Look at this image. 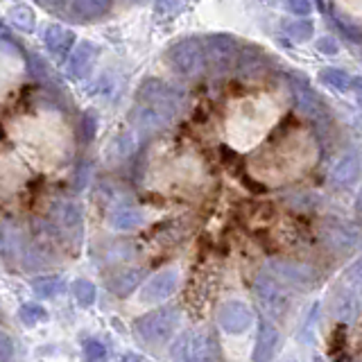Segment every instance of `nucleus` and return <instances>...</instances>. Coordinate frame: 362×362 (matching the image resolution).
Masks as SVG:
<instances>
[{
	"mask_svg": "<svg viewBox=\"0 0 362 362\" xmlns=\"http://www.w3.org/2000/svg\"><path fill=\"white\" fill-rule=\"evenodd\" d=\"M184 105V95L173 84L161 79H147L139 88V100L134 109V124L141 132H161Z\"/></svg>",
	"mask_w": 362,
	"mask_h": 362,
	"instance_id": "1",
	"label": "nucleus"
},
{
	"mask_svg": "<svg viewBox=\"0 0 362 362\" xmlns=\"http://www.w3.org/2000/svg\"><path fill=\"white\" fill-rule=\"evenodd\" d=\"M181 322V313L175 305H165V308H156L136 320V333L141 335L147 344H165L170 337L175 335L177 326Z\"/></svg>",
	"mask_w": 362,
	"mask_h": 362,
	"instance_id": "2",
	"label": "nucleus"
},
{
	"mask_svg": "<svg viewBox=\"0 0 362 362\" xmlns=\"http://www.w3.org/2000/svg\"><path fill=\"white\" fill-rule=\"evenodd\" d=\"M168 62L179 75L184 77H197L206 68V52H204V41L190 37L177 41L168 50Z\"/></svg>",
	"mask_w": 362,
	"mask_h": 362,
	"instance_id": "3",
	"label": "nucleus"
},
{
	"mask_svg": "<svg viewBox=\"0 0 362 362\" xmlns=\"http://www.w3.org/2000/svg\"><path fill=\"white\" fill-rule=\"evenodd\" d=\"M170 354L177 360H218L220 354H218V342H215V337L209 333V331H186L181 333L173 349H170Z\"/></svg>",
	"mask_w": 362,
	"mask_h": 362,
	"instance_id": "4",
	"label": "nucleus"
},
{
	"mask_svg": "<svg viewBox=\"0 0 362 362\" xmlns=\"http://www.w3.org/2000/svg\"><path fill=\"white\" fill-rule=\"evenodd\" d=\"M254 292H256L260 310H263V315L269 317V320H279V317H283V313L288 310L290 297L286 288H283V283L274 274H260L256 279Z\"/></svg>",
	"mask_w": 362,
	"mask_h": 362,
	"instance_id": "5",
	"label": "nucleus"
},
{
	"mask_svg": "<svg viewBox=\"0 0 362 362\" xmlns=\"http://www.w3.org/2000/svg\"><path fill=\"white\" fill-rule=\"evenodd\" d=\"M204 52L213 73H226L238 57V43L231 34H211L204 39Z\"/></svg>",
	"mask_w": 362,
	"mask_h": 362,
	"instance_id": "6",
	"label": "nucleus"
},
{
	"mask_svg": "<svg viewBox=\"0 0 362 362\" xmlns=\"http://www.w3.org/2000/svg\"><path fill=\"white\" fill-rule=\"evenodd\" d=\"M269 274H274L281 283L290 288H310L317 281V272L310 265L292 263V260H272Z\"/></svg>",
	"mask_w": 362,
	"mask_h": 362,
	"instance_id": "7",
	"label": "nucleus"
},
{
	"mask_svg": "<svg viewBox=\"0 0 362 362\" xmlns=\"http://www.w3.org/2000/svg\"><path fill=\"white\" fill-rule=\"evenodd\" d=\"M290 84H292V93H294V98H297V105L301 107V111L305 113V116L313 118V120H326V118H328L324 102L315 95V90L310 88L308 79L301 77L299 73H294V75L290 77Z\"/></svg>",
	"mask_w": 362,
	"mask_h": 362,
	"instance_id": "8",
	"label": "nucleus"
},
{
	"mask_svg": "<svg viewBox=\"0 0 362 362\" xmlns=\"http://www.w3.org/2000/svg\"><path fill=\"white\" fill-rule=\"evenodd\" d=\"M218 322H220V326L224 328L226 333L240 335V333H245L247 328L254 324V313L243 301H226L220 308Z\"/></svg>",
	"mask_w": 362,
	"mask_h": 362,
	"instance_id": "9",
	"label": "nucleus"
},
{
	"mask_svg": "<svg viewBox=\"0 0 362 362\" xmlns=\"http://www.w3.org/2000/svg\"><path fill=\"white\" fill-rule=\"evenodd\" d=\"M362 173V158L360 152H346L331 170V184L339 190H346L356 184Z\"/></svg>",
	"mask_w": 362,
	"mask_h": 362,
	"instance_id": "10",
	"label": "nucleus"
},
{
	"mask_svg": "<svg viewBox=\"0 0 362 362\" xmlns=\"http://www.w3.org/2000/svg\"><path fill=\"white\" fill-rule=\"evenodd\" d=\"M52 220L66 233L77 235V238L82 235V209H79L75 202L57 199L52 204Z\"/></svg>",
	"mask_w": 362,
	"mask_h": 362,
	"instance_id": "11",
	"label": "nucleus"
},
{
	"mask_svg": "<svg viewBox=\"0 0 362 362\" xmlns=\"http://www.w3.org/2000/svg\"><path fill=\"white\" fill-rule=\"evenodd\" d=\"M179 283V274L177 269H163L158 272L156 276H152L147 281V286L143 290V301H163L170 294L177 290Z\"/></svg>",
	"mask_w": 362,
	"mask_h": 362,
	"instance_id": "12",
	"label": "nucleus"
},
{
	"mask_svg": "<svg viewBox=\"0 0 362 362\" xmlns=\"http://www.w3.org/2000/svg\"><path fill=\"white\" fill-rule=\"evenodd\" d=\"M95 57H98V48L93 43L82 41L77 43V48L71 57V62L66 66V73L71 75L73 79H82L90 73V68L95 64Z\"/></svg>",
	"mask_w": 362,
	"mask_h": 362,
	"instance_id": "13",
	"label": "nucleus"
},
{
	"mask_svg": "<svg viewBox=\"0 0 362 362\" xmlns=\"http://www.w3.org/2000/svg\"><path fill=\"white\" fill-rule=\"evenodd\" d=\"M362 308V303H360V297H358V292L351 288V286H344V288H339L335 290V297H333V315L337 317V320H342V322H354L358 313Z\"/></svg>",
	"mask_w": 362,
	"mask_h": 362,
	"instance_id": "14",
	"label": "nucleus"
},
{
	"mask_svg": "<svg viewBox=\"0 0 362 362\" xmlns=\"http://www.w3.org/2000/svg\"><path fill=\"white\" fill-rule=\"evenodd\" d=\"M276 344H279V331H276V326L272 324V320L267 317V320H263V322H260V326H258L256 346H254V360H258V362L269 360L272 356H274Z\"/></svg>",
	"mask_w": 362,
	"mask_h": 362,
	"instance_id": "15",
	"label": "nucleus"
},
{
	"mask_svg": "<svg viewBox=\"0 0 362 362\" xmlns=\"http://www.w3.org/2000/svg\"><path fill=\"white\" fill-rule=\"evenodd\" d=\"M45 39V48L50 50V54H54L57 59H64L71 52V48L75 45V34L64 28V25H50L43 34Z\"/></svg>",
	"mask_w": 362,
	"mask_h": 362,
	"instance_id": "16",
	"label": "nucleus"
},
{
	"mask_svg": "<svg viewBox=\"0 0 362 362\" xmlns=\"http://www.w3.org/2000/svg\"><path fill=\"white\" fill-rule=\"evenodd\" d=\"M145 215L139 206H132V204H124V206H116L109 213V226L116 231H132L139 229L143 224Z\"/></svg>",
	"mask_w": 362,
	"mask_h": 362,
	"instance_id": "17",
	"label": "nucleus"
},
{
	"mask_svg": "<svg viewBox=\"0 0 362 362\" xmlns=\"http://www.w3.org/2000/svg\"><path fill=\"white\" fill-rule=\"evenodd\" d=\"M143 276H145V272L141 267L122 269L113 279H109V290L116 294V297H127L129 292H134L136 288H139Z\"/></svg>",
	"mask_w": 362,
	"mask_h": 362,
	"instance_id": "18",
	"label": "nucleus"
},
{
	"mask_svg": "<svg viewBox=\"0 0 362 362\" xmlns=\"http://www.w3.org/2000/svg\"><path fill=\"white\" fill-rule=\"evenodd\" d=\"M113 0H73V7H71V14L79 21H95L102 18L111 9Z\"/></svg>",
	"mask_w": 362,
	"mask_h": 362,
	"instance_id": "19",
	"label": "nucleus"
},
{
	"mask_svg": "<svg viewBox=\"0 0 362 362\" xmlns=\"http://www.w3.org/2000/svg\"><path fill=\"white\" fill-rule=\"evenodd\" d=\"M267 66V54H263L258 48H245V52L238 57V73L243 77H256L263 73V68Z\"/></svg>",
	"mask_w": 362,
	"mask_h": 362,
	"instance_id": "20",
	"label": "nucleus"
},
{
	"mask_svg": "<svg viewBox=\"0 0 362 362\" xmlns=\"http://www.w3.org/2000/svg\"><path fill=\"white\" fill-rule=\"evenodd\" d=\"M32 290L41 299H52L64 292V281L59 276H41L32 281Z\"/></svg>",
	"mask_w": 362,
	"mask_h": 362,
	"instance_id": "21",
	"label": "nucleus"
},
{
	"mask_svg": "<svg viewBox=\"0 0 362 362\" xmlns=\"http://www.w3.org/2000/svg\"><path fill=\"white\" fill-rule=\"evenodd\" d=\"M320 77H322V82H324V84H328L331 88L339 90V93H346V90L351 88V79H349V75L342 71V68L326 66V68H322Z\"/></svg>",
	"mask_w": 362,
	"mask_h": 362,
	"instance_id": "22",
	"label": "nucleus"
},
{
	"mask_svg": "<svg viewBox=\"0 0 362 362\" xmlns=\"http://www.w3.org/2000/svg\"><path fill=\"white\" fill-rule=\"evenodd\" d=\"M9 21H11V25L18 28L21 32H32L37 18H34V11L28 5H16L9 9Z\"/></svg>",
	"mask_w": 362,
	"mask_h": 362,
	"instance_id": "23",
	"label": "nucleus"
},
{
	"mask_svg": "<svg viewBox=\"0 0 362 362\" xmlns=\"http://www.w3.org/2000/svg\"><path fill=\"white\" fill-rule=\"evenodd\" d=\"M73 297L77 299V303H82V305H93L95 297H98V290H95V286L90 281L77 279L73 283Z\"/></svg>",
	"mask_w": 362,
	"mask_h": 362,
	"instance_id": "24",
	"label": "nucleus"
},
{
	"mask_svg": "<svg viewBox=\"0 0 362 362\" xmlns=\"http://www.w3.org/2000/svg\"><path fill=\"white\" fill-rule=\"evenodd\" d=\"M18 315H21L23 324H28V326L41 324V322L48 320V313H45V308H43V305H39V303H23Z\"/></svg>",
	"mask_w": 362,
	"mask_h": 362,
	"instance_id": "25",
	"label": "nucleus"
},
{
	"mask_svg": "<svg viewBox=\"0 0 362 362\" xmlns=\"http://www.w3.org/2000/svg\"><path fill=\"white\" fill-rule=\"evenodd\" d=\"M288 34L294 39V41H308L313 39V34H315V28H313V23L310 21H292L290 25H288Z\"/></svg>",
	"mask_w": 362,
	"mask_h": 362,
	"instance_id": "26",
	"label": "nucleus"
},
{
	"mask_svg": "<svg viewBox=\"0 0 362 362\" xmlns=\"http://www.w3.org/2000/svg\"><path fill=\"white\" fill-rule=\"evenodd\" d=\"M335 28L342 32V37L349 39L351 43H362V28L354 25V23H346L342 18H335Z\"/></svg>",
	"mask_w": 362,
	"mask_h": 362,
	"instance_id": "27",
	"label": "nucleus"
},
{
	"mask_svg": "<svg viewBox=\"0 0 362 362\" xmlns=\"http://www.w3.org/2000/svg\"><path fill=\"white\" fill-rule=\"evenodd\" d=\"M84 356H86V360H105L107 346L102 344L100 339L88 337V339H84Z\"/></svg>",
	"mask_w": 362,
	"mask_h": 362,
	"instance_id": "28",
	"label": "nucleus"
},
{
	"mask_svg": "<svg viewBox=\"0 0 362 362\" xmlns=\"http://www.w3.org/2000/svg\"><path fill=\"white\" fill-rule=\"evenodd\" d=\"M328 235H331V240H333L335 245L344 247V249L356 243V235L351 233V231H346V226H342V224H339V226H333V229L328 231Z\"/></svg>",
	"mask_w": 362,
	"mask_h": 362,
	"instance_id": "29",
	"label": "nucleus"
},
{
	"mask_svg": "<svg viewBox=\"0 0 362 362\" xmlns=\"http://www.w3.org/2000/svg\"><path fill=\"white\" fill-rule=\"evenodd\" d=\"M184 5H186V0H156V14L170 18L179 14V11L184 9Z\"/></svg>",
	"mask_w": 362,
	"mask_h": 362,
	"instance_id": "30",
	"label": "nucleus"
},
{
	"mask_svg": "<svg viewBox=\"0 0 362 362\" xmlns=\"http://www.w3.org/2000/svg\"><path fill=\"white\" fill-rule=\"evenodd\" d=\"M95 129H98V116H95V111L88 109L82 116V139L88 143L95 136Z\"/></svg>",
	"mask_w": 362,
	"mask_h": 362,
	"instance_id": "31",
	"label": "nucleus"
},
{
	"mask_svg": "<svg viewBox=\"0 0 362 362\" xmlns=\"http://www.w3.org/2000/svg\"><path fill=\"white\" fill-rule=\"evenodd\" d=\"M286 7H288V11H292L294 16H308L310 14V9H313V5H310V0H288L286 3Z\"/></svg>",
	"mask_w": 362,
	"mask_h": 362,
	"instance_id": "32",
	"label": "nucleus"
},
{
	"mask_svg": "<svg viewBox=\"0 0 362 362\" xmlns=\"http://www.w3.org/2000/svg\"><path fill=\"white\" fill-rule=\"evenodd\" d=\"M346 281H349V286H354V288L362 286V258H358L356 263L349 267V272H346Z\"/></svg>",
	"mask_w": 362,
	"mask_h": 362,
	"instance_id": "33",
	"label": "nucleus"
},
{
	"mask_svg": "<svg viewBox=\"0 0 362 362\" xmlns=\"http://www.w3.org/2000/svg\"><path fill=\"white\" fill-rule=\"evenodd\" d=\"M132 256V247L129 245H113L109 252H107V258L109 260H124V258H129Z\"/></svg>",
	"mask_w": 362,
	"mask_h": 362,
	"instance_id": "34",
	"label": "nucleus"
},
{
	"mask_svg": "<svg viewBox=\"0 0 362 362\" xmlns=\"http://www.w3.org/2000/svg\"><path fill=\"white\" fill-rule=\"evenodd\" d=\"M317 50H320V52H326V54H335V52H337V43H335L331 37H324V39L317 41Z\"/></svg>",
	"mask_w": 362,
	"mask_h": 362,
	"instance_id": "35",
	"label": "nucleus"
},
{
	"mask_svg": "<svg viewBox=\"0 0 362 362\" xmlns=\"http://www.w3.org/2000/svg\"><path fill=\"white\" fill-rule=\"evenodd\" d=\"M11 358V339L0 331V360H9Z\"/></svg>",
	"mask_w": 362,
	"mask_h": 362,
	"instance_id": "36",
	"label": "nucleus"
},
{
	"mask_svg": "<svg viewBox=\"0 0 362 362\" xmlns=\"http://www.w3.org/2000/svg\"><path fill=\"white\" fill-rule=\"evenodd\" d=\"M86 175H88V165L82 163V165H79V177H75V188H77V190H82V188H84V184H86Z\"/></svg>",
	"mask_w": 362,
	"mask_h": 362,
	"instance_id": "37",
	"label": "nucleus"
},
{
	"mask_svg": "<svg viewBox=\"0 0 362 362\" xmlns=\"http://www.w3.org/2000/svg\"><path fill=\"white\" fill-rule=\"evenodd\" d=\"M351 88H354V93H356L358 102L362 105V77H356L354 82H351Z\"/></svg>",
	"mask_w": 362,
	"mask_h": 362,
	"instance_id": "38",
	"label": "nucleus"
},
{
	"mask_svg": "<svg viewBox=\"0 0 362 362\" xmlns=\"http://www.w3.org/2000/svg\"><path fill=\"white\" fill-rule=\"evenodd\" d=\"M43 5H48V7H62L64 5V0H41Z\"/></svg>",
	"mask_w": 362,
	"mask_h": 362,
	"instance_id": "39",
	"label": "nucleus"
},
{
	"mask_svg": "<svg viewBox=\"0 0 362 362\" xmlns=\"http://www.w3.org/2000/svg\"><path fill=\"white\" fill-rule=\"evenodd\" d=\"M356 211L362 213V190H360V195H358V202H356Z\"/></svg>",
	"mask_w": 362,
	"mask_h": 362,
	"instance_id": "40",
	"label": "nucleus"
},
{
	"mask_svg": "<svg viewBox=\"0 0 362 362\" xmlns=\"http://www.w3.org/2000/svg\"><path fill=\"white\" fill-rule=\"evenodd\" d=\"M124 360H141V356H134V354H127V356H124Z\"/></svg>",
	"mask_w": 362,
	"mask_h": 362,
	"instance_id": "41",
	"label": "nucleus"
},
{
	"mask_svg": "<svg viewBox=\"0 0 362 362\" xmlns=\"http://www.w3.org/2000/svg\"><path fill=\"white\" fill-rule=\"evenodd\" d=\"M0 34H5V25H3V18H0Z\"/></svg>",
	"mask_w": 362,
	"mask_h": 362,
	"instance_id": "42",
	"label": "nucleus"
},
{
	"mask_svg": "<svg viewBox=\"0 0 362 362\" xmlns=\"http://www.w3.org/2000/svg\"><path fill=\"white\" fill-rule=\"evenodd\" d=\"M132 3H136V0H132Z\"/></svg>",
	"mask_w": 362,
	"mask_h": 362,
	"instance_id": "43",
	"label": "nucleus"
}]
</instances>
